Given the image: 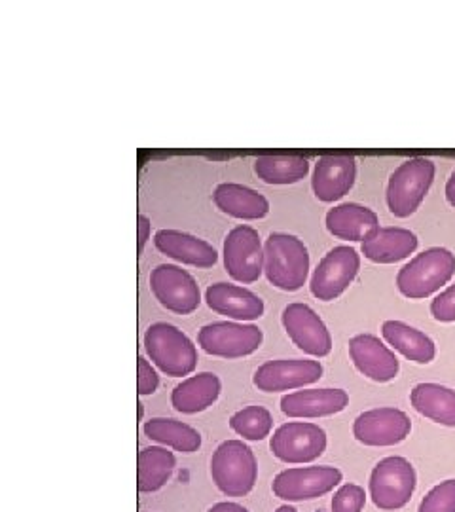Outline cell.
<instances>
[{"mask_svg":"<svg viewBox=\"0 0 455 512\" xmlns=\"http://www.w3.org/2000/svg\"><path fill=\"white\" fill-rule=\"evenodd\" d=\"M264 342V332L253 323L217 321L201 327L198 344L201 349L220 359H241L256 353Z\"/></svg>","mask_w":455,"mask_h":512,"instance_id":"52a82bcc","label":"cell"},{"mask_svg":"<svg viewBox=\"0 0 455 512\" xmlns=\"http://www.w3.org/2000/svg\"><path fill=\"white\" fill-rule=\"evenodd\" d=\"M264 274L279 291L302 289L310 274V253L304 241L285 232L270 234L264 243Z\"/></svg>","mask_w":455,"mask_h":512,"instance_id":"6da1fadb","label":"cell"},{"mask_svg":"<svg viewBox=\"0 0 455 512\" xmlns=\"http://www.w3.org/2000/svg\"><path fill=\"white\" fill-rule=\"evenodd\" d=\"M160 387V376L146 357H139V395H154Z\"/></svg>","mask_w":455,"mask_h":512,"instance_id":"836d02e7","label":"cell"},{"mask_svg":"<svg viewBox=\"0 0 455 512\" xmlns=\"http://www.w3.org/2000/svg\"><path fill=\"white\" fill-rule=\"evenodd\" d=\"M361 256L353 247H334L321 258L311 275L310 291L317 300L330 302L346 293L359 274Z\"/></svg>","mask_w":455,"mask_h":512,"instance_id":"30bf717a","label":"cell"},{"mask_svg":"<svg viewBox=\"0 0 455 512\" xmlns=\"http://www.w3.org/2000/svg\"><path fill=\"white\" fill-rule=\"evenodd\" d=\"M435 179V164L427 158H410L399 165L387 184L389 211L406 219L418 211Z\"/></svg>","mask_w":455,"mask_h":512,"instance_id":"5b68a950","label":"cell"},{"mask_svg":"<svg viewBox=\"0 0 455 512\" xmlns=\"http://www.w3.org/2000/svg\"><path fill=\"white\" fill-rule=\"evenodd\" d=\"M418 249V236L406 228H380L363 241V255L376 264H395Z\"/></svg>","mask_w":455,"mask_h":512,"instance_id":"cb8c5ba5","label":"cell"},{"mask_svg":"<svg viewBox=\"0 0 455 512\" xmlns=\"http://www.w3.org/2000/svg\"><path fill=\"white\" fill-rule=\"evenodd\" d=\"M270 450L273 458L289 465L311 463L325 454L327 433L315 423L289 421L275 429L270 440Z\"/></svg>","mask_w":455,"mask_h":512,"instance_id":"ba28073f","label":"cell"},{"mask_svg":"<svg viewBox=\"0 0 455 512\" xmlns=\"http://www.w3.org/2000/svg\"><path fill=\"white\" fill-rule=\"evenodd\" d=\"M342 478L336 467H292L273 478L272 490L275 497L289 503L311 501L330 494Z\"/></svg>","mask_w":455,"mask_h":512,"instance_id":"8fae6325","label":"cell"},{"mask_svg":"<svg viewBox=\"0 0 455 512\" xmlns=\"http://www.w3.org/2000/svg\"><path fill=\"white\" fill-rule=\"evenodd\" d=\"M137 406H139V418L143 420V416H145V404L139 403Z\"/></svg>","mask_w":455,"mask_h":512,"instance_id":"f35d334b","label":"cell"},{"mask_svg":"<svg viewBox=\"0 0 455 512\" xmlns=\"http://www.w3.org/2000/svg\"><path fill=\"white\" fill-rule=\"evenodd\" d=\"M137 228H139V245H137V253L139 255H143L145 253L146 243H148V239H150V232H152V220L148 219L146 215H139L137 217Z\"/></svg>","mask_w":455,"mask_h":512,"instance_id":"e575fe53","label":"cell"},{"mask_svg":"<svg viewBox=\"0 0 455 512\" xmlns=\"http://www.w3.org/2000/svg\"><path fill=\"white\" fill-rule=\"evenodd\" d=\"M213 202L234 219L260 220L270 213L268 198L245 184L220 183L213 192Z\"/></svg>","mask_w":455,"mask_h":512,"instance_id":"44dd1931","label":"cell"},{"mask_svg":"<svg viewBox=\"0 0 455 512\" xmlns=\"http://www.w3.org/2000/svg\"><path fill=\"white\" fill-rule=\"evenodd\" d=\"M446 198H448V203L455 207V171L452 173L448 184H446Z\"/></svg>","mask_w":455,"mask_h":512,"instance_id":"8d00e7d4","label":"cell"},{"mask_svg":"<svg viewBox=\"0 0 455 512\" xmlns=\"http://www.w3.org/2000/svg\"><path fill=\"white\" fill-rule=\"evenodd\" d=\"M418 475L414 465L401 456L385 458L370 475V497L382 511H399L416 492Z\"/></svg>","mask_w":455,"mask_h":512,"instance_id":"8992f818","label":"cell"},{"mask_svg":"<svg viewBox=\"0 0 455 512\" xmlns=\"http://www.w3.org/2000/svg\"><path fill=\"white\" fill-rule=\"evenodd\" d=\"M145 349L148 359L171 378L190 376L198 366L194 342L171 323L158 321L146 329Z\"/></svg>","mask_w":455,"mask_h":512,"instance_id":"7a4b0ae2","label":"cell"},{"mask_svg":"<svg viewBox=\"0 0 455 512\" xmlns=\"http://www.w3.org/2000/svg\"><path fill=\"white\" fill-rule=\"evenodd\" d=\"M323 378V365L310 359H277L256 368L253 384L264 393L294 391Z\"/></svg>","mask_w":455,"mask_h":512,"instance_id":"5bb4252c","label":"cell"},{"mask_svg":"<svg viewBox=\"0 0 455 512\" xmlns=\"http://www.w3.org/2000/svg\"><path fill=\"white\" fill-rule=\"evenodd\" d=\"M431 313L440 323L455 321V285L438 294L431 304Z\"/></svg>","mask_w":455,"mask_h":512,"instance_id":"d6a6232c","label":"cell"},{"mask_svg":"<svg viewBox=\"0 0 455 512\" xmlns=\"http://www.w3.org/2000/svg\"><path fill=\"white\" fill-rule=\"evenodd\" d=\"M255 173L266 184H296L308 177L310 162L298 154H266L256 158Z\"/></svg>","mask_w":455,"mask_h":512,"instance_id":"f1b7e54d","label":"cell"},{"mask_svg":"<svg viewBox=\"0 0 455 512\" xmlns=\"http://www.w3.org/2000/svg\"><path fill=\"white\" fill-rule=\"evenodd\" d=\"M222 382L213 372H200L182 380L171 393V404L181 414H200L219 401Z\"/></svg>","mask_w":455,"mask_h":512,"instance_id":"603a6c76","label":"cell"},{"mask_svg":"<svg viewBox=\"0 0 455 512\" xmlns=\"http://www.w3.org/2000/svg\"><path fill=\"white\" fill-rule=\"evenodd\" d=\"M154 245L162 255L194 268H211L219 260V253L211 243L181 230H158L154 236Z\"/></svg>","mask_w":455,"mask_h":512,"instance_id":"ffe728a7","label":"cell"},{"mask_svg":"<svg viewBox=\"0 0 455 512\" xmlns=\"http://www.w3.org/2000/svg\"><path fill=\"white\" fill-rule=\"evenodd\" d=\"M357 179V160L349 154H327L315 164L311 188L319 202L344 198Z\"/></svg>","mask_w":455,"mask_h":512,"instance_id":"e0dca14e","label":"cell"},{"mask_svg":"<svg viewBox=\"0 0 455 512\" xmlns=\"http://www.w3.org/2000/svg\"><path fill=\"white\" fill-rule=\"evenodd\" d=\"M215 486L228 497H245L255 490L258 463L243 440H224L211 458Z\"/></svg>","mask_w":455,"mask_h":512,"instance_id":"3957f363","label":"cell"},{"mask_svg":"<svg viewBox=\"0 0 455 512\" xmlns=\"http://www.w3.org/2000/svg\"><path fill=\"white\" fill-rule=\"evenodd\" d=\"M146 437L165 448H173L182 454H194L201 448L200 431L192 425L171 418H152L143 427Z\"/></svg>","mask_w":455,"mask_h":512,"instance_id":"83f0119b","label":"cell"},{"mask_svg":"<svg viewBox=\"0 0 455 512\" xmlns=\"http://www.w3.org/2000/svg\"><path fill=\"white\" fill-rule=\"evenodd\" d=\"M349 357L355 368L378 384H387L399 374V359L374 334H357L349 340Z\"/></svg>","mask_w":455,"mask_h":512,"instance_id":"2e32d148","label":"cell"},{"mask_svg":"<svg viewBox=\"0 0 455 512\" xmlns=\"http://www.w3.org/2000/svg\"><path fill=\"white\" fill-rule=\"evenodd\" d=\"M349 395L344 389H304L281 399V412L287 418L315 420L327 418L346 410Z\"/></svg>","mask_w":455,"mask_h":512,"instance_id":"d6986e66","label":"cell"},{"mask_svg":"<svg viewBox=\"0 0 455 512\" xmlns=\"http://www.w3.org/2000/svg\"><path fill=\"white\" fill-rule=\"evenodd\" d=\"M366 492L359 484H344L332 497V512H363Z\"/></svg>","mask_w":455,"mask_h":512,"instance_id":"1f68e13d","label":"cell"},{"mask_svg":"<svg viewBox=\"0 0 455 512\" xmlns=\"http://www.w3.org/2000/svg\"><path fill=\"white\" fill-rule=\"evenodd\" d=\"M230 429L245 440L260 442L272 435V414L264 406H245L230 418Z\"/></svg>","mask_w":455,"mask_h":512,"instance_id":"f546056e","label":"cell"},{"mask_svg":"<svg viewBox=\"0 0 455 512\" xmlns=\"http://www.w3.org/2000/svg\"><path fill=\"white\" fill-rule=\"evenodd\" d=\"M412 421L399 408H374L353 423V435L364 446H395L410 435Z\"/></svg>","mask_w":455,"mask_h":512,"instance_id":"9a60e30c","label":"cell"},{"mask_svg":"<svg viewBox=\"0 0 455 512\" xmlns=\"http://www.w3.org/2000/svg\"><path fill=\"white\" fill-rule=\"evenodd\" d=\"M327 230L336 238L366 241L380 230L378 215L359 203H342L327 213Z\"/></svg>","mask_w":455,"mask_h":512,"instance_id":"7402d4cb","label":"cell"},{"mask_svg":"<svg viewBox=\"0 0 455 512\" xmlns=\"http://www.w3.org/2000/svg\"><path fill=\"white\" fill-rule=\"evenodd\" d=\"M207 512H249L243 505L234 503V501H220L217 505H213Z\"/></svg>","mask_w":455,"mask_h":512,"instance_id":"d590c367","label":"cell"},{"mask_svg":"<svg viewBox=\"0 0 455 512\" xmlns=\"http://www.w3.org/2000/svg\"><path fill=\"white\" fill-rule=\"evenodd\" d=\"M224 268L228 275L243 285L255 283L264 274V245L253 226L241 224L224 238Z\"/></svg>","mask_w":455,"mask_h":512,"instance_id":"9c48e42d","label":"cell"},{"mask_svg":"<svg viewBox=\"0 0 455 512\" xmlns=\"http://www.w3.org/2000/svg\"><path fill=\"white\" fill-rule=\"evenodd\" d=\"M281 323L292 344L311 357H327L332 351V336L325 321L308 304L292 302L283 313Z\"/></svg>","mask_w":455,"mask_h":512,"instance_id":"4fadbf2b","label":"cell"},{"mask_svg":"<svg viewBox=\"0 0 455 512\" xmlns=\"http://www.w3.org/2000/svg\"><path fill=\"white\" fill-rule=\"evenodd\" d=\"M150 289L165 310L190 315L200 308V285L181 266L158 264L150 274Z\"/></svg>","mask_w":455,"mask_h":512,"instance_id":"7c38bea8","label":"cell"},{"mask_svg":"<svg viewBox=\"0 0 455 512\" xmlns=\"http://www.w3.org/2000/svg\"><path fill=\"white\" fill-rule=\"evenodd\" d=\"M205 302L215 313L241 323L256 321L266 311L264 300L258 294L245 287L224 283V281L207 287Z\"/></svg>","mask_w":455,"mask_h":512,"instance_id":"ac0fdd59","label":"cell"},{"mask_svg":"<svg viewBox=\"0 0 455 512\" xmlns=\"http://www.w3.org/2000/svg\"><path fill=\"white\" fill-rule=\"evenodd\" d=\"M177 467V458L165 446H148L139 452V492L154 494L162 490Z\"/></svg>","mask_w":455,"mask_h":512,"instance_id":"4316f807","label":"cell"},{"mask_svg":"<svg viewBox=\"0 0 455 512\" xmlns=\"http://www.w3.org/2000/svg\"><path fill=\"white\" fill-rule=\"evenodd\" d=\"M382 334L389 346H393L412 363L429 365L437 355L435 342L425 332L402 321H385Z\"/></svg>","mask_w":455,"mask_h":512,"instance_id":"d4e9b609","label":"cell"},{"mask_svg":"<svg viewBox=\"0 0 455 512\" xmlns=\"http://www.w3.org/2000/svg\"><path fill=\"white\" fill-rule=\"evenodd\" d=\"M418 512H455V480L435 486L419 503Z\"/></svg>","mask_w":455,"mask_h":512,"instance_id":"4dcf8cb0","label":"cell"},{"mask_svg":"<svg viewBox=\"0 0 455 512\" xmlns=\"http://www.w3.org/2000/svg\"><path fill=\"white\" fill-rule=\"evenodd\" d=\"M410 403L421 416L446 427H455V391L440 384H418Z\"/></svg>","mask_w":455,"mask_h":512,"instance_id":"484cf974","label":"cell"},{"mask_svg":"<svg viewBox=\"0 0 455 512\" xmlns=\"http://www.w3.org/2000/svg\"><path fill=\"white\" fill-rule=\"evenodd\" d=\"M454 274L455 256L444 247H431L402 268L397 275V287L402 296L421 300L440 291Z\"/></svg>","mask_w":455,"mask_h":512,"instance_id":"277c9868","label":"cell"},{"mask_svg":"<svg viewBox=\"0 0 455 512\" xmlns=\"http://www.w3.org/2000/svg\"><path fill=\"white\" fill-rule=\"evenodd\" d=\"M275 512H298L296 511V509H294V507H291V505H281V507H279V509H277V511Z\"/></svg>","mask_w":455,"mask_h":512,"instance_id":"74e56055","label":"cell"}]
</instances>
